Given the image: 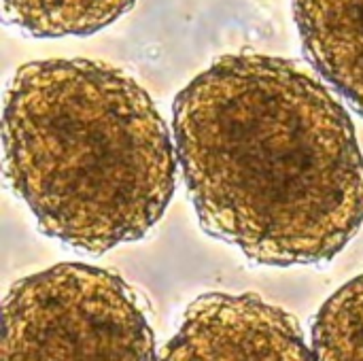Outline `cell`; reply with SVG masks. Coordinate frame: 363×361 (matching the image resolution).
<instances>
[{
	"instance_id": "obj_3",
	"label": "cell",
	"mask_w": 363,
	"mask_h": 361,
	"mask_svg": "<svg viewBox=\"0 0 363 361\" xmlns=\"http://www.w3.org/2000/svg\"><path fill=\"white\" fill-rule=\"evenodd\" d=\"M2 361H155V334L119 274L62 262L9 287Z\"/></svg>"
},
{
	"instance_id": "obj_2",
	"label": "cell",
	"mask_w": 363,
	"mask_h": 361,
	"mask_svg": "<svg viewBox=\"0 0 363 361\" xmlns=\"http://www.w3.org/2000/svg\"><path fill=\"white\" fill-rule=\"evenodd\" d=\"M4 177L38 230L102 255L143 240L177 189V147L149 91L117 66L34 60L2 104Z\"/></svg>"
},
{
	"instance_id": "obj_7",
	"label": "cell",
	"mask_w": 363,
	"mask_h": 361,
	"mask_svg": "<svg viewBox=\"0 0 363 361\" xmlns=\"http://www.w3.org/2000/svg\"><path fill=\"white\" fill-rule=\"evenodd\" d=\"M313 361H363V272L319 309L311 334Z\"/></svg>"
},
{
	"instance_id": "obj_6",
	"label": "cell",
	"mask_w": 363,
	"mask_h": 361,
	"mask_svg": "<svg viewBox=\"0 0 363 361\" xmlns=\"http://www.w3.org/2000/svg\"><path fill=\"white\" fill-rule=\"evenodd\" d=\"M136 0H2L4 21L34 38L89 36L123 17Z\"/></svg>"
},
{
	"instance_id": "obj_5",
	"label": "cell",
	"mask_w": 363,
	"mask_h": 361,
	"mask_svg": "<svg viewBox=\"0 0 363 361\" xmlns=\"http://www.w3.org/2000/svg\"><path fill=\"white\" fill-rule=\"evenodd\" d=\"M308 64L363 117V0H291Z\"/></svg>"
},
{
	"instance_id": "obj_1",
	"label": "cell",
	"mask_w": 363,
	"mask_h": 361,
	"mask_svg": "<svg viewBox=\"0 0 363 361\" xmlns=\"http://www.w3.org/2000/svg\"><path fill=\"white\" fill-rule=\"evenodd\" d=\"M172 138L200 228L255 264H328L362 230L353 119L294 60L217 57L177 94Z\"/></svg>"
},
{
	"instance_id": "obj_4",
	"label": "cell",
	"mask_w": 363,
	"mask_h": 361,
	"mask_svg": "<svg viewBox=\"0 0 363 361\" xmlns=\"http://www.w3.org/2000/svg\"><path fill=\"white\" fill-rule=\"evenodd\" d=\"M157 361H313L298 319L257 294L196 298Z\"/></svg>"
}]
</instances>
